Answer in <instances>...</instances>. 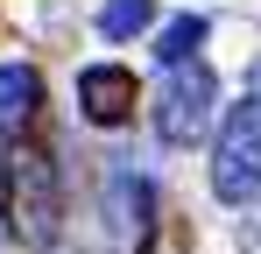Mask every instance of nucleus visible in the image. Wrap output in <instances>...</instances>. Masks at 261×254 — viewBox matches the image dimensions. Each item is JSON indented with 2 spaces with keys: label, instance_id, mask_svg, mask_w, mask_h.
Masks as SVG:
<instances>
[{
  "label": "nucleus",
  "instance_id": "f257e3e1",
  "mask_svg": "<svg viewBox=\"0 0 261 254\" xmlns=\"http://www.w3.org/2000/svg\"><path fill=\"white\" fill-rule=\"evenodd\" d=\"M7 233L21 247H49L64 233V184L43 148H14L7 163Z\"/></svg>",
  "mask_w": 261,
  "mask_h": 254
},
{
  "label": "nucleus",
  "instance_id": "f03ea898",
  "mask_svg": "<svg viewBox=\"0 0 261 254\" xmlns=\"http://www.w3.org/2000/svg\"><path fill=\"white\" fill-rule=\"evenodd\" d=\"M219 113V78L212 64H198V57H176L163 64V85H155V134L170 141V148H191Z\"/></svg>",
  "mask_w": 261,
  "mask_h": 254
},
{
  "label": "nucleus",
  "instance_id": "7ed1b4c3",
  "mask_svg": "<svg viewBox=\"0 0 261 254\" xmlns=\"http://www.w3.org/2000/svg\"><path fill=\"white\" fill-rule=\"evenodd\" d=\"M212 191L219 205H254L261 198V92H247L212 141Z\"/></svg>",
  "mask_w": 261,
  "mask_h": 254
},
{
  "label": "nucleus",
  "instance_id": "20e7f679",
  "mask_svg": "<svg viewBox=\"0 0 261 254\" xmlns=\"http://www.w3.org/2000/svg\"><path fill=\"white\" fill-rule=\"evenodd\" d=\"M78 106H85V120L120 127L134 113V71H120V64H85V71H78Z\"/></svg>",
  "mask_w": 261,
  "mask_h": 254
},
{
  "label": "nucleus",
  "instance_id": "39448f33",
  "mask_svg": "<svg viewBox=\"0 0 261 254\" xmlns=\"http://www.w3.org/2000/svg\"><path fill=\"white\" fill-rule=\"evenodd\" d=\"M43 106V78L29 64H0V127H29Z\"/></svg>",
  "mask_w": 261,
  "mask_h": 254
},
{
  "label": "nucleus",
  "instance_id": "423d86ee",
  "mask_svg": "<svg viewBox=\"0 0 261 254\" xmlns=\"http://www.w3.org/2000/svg\"><path fill=\"white\" fill-rule=\"evenodd\" d=\"M148 21H155V0H106V7H99V36H106V42L141 36Z\"/></svg>",
  "mask_w": 261,
  "mask_h": 254
},
{
  "label": "nucleus",
  "instance_id": "0eeeda50",
  "mask_svg": "<svg viewBox=\"0 0 261 254\" xmlns=\"http://www.w3.org/2000/svg\"><path fill=\"white\" fill-rule=\"evenodd\" d=\"M212 36V29H205V14H176L170 29H163V36H155V57H163V64H176V57H198V42Z\"/></svg>",
  "mask_w": 261,
  "mask_h": 254
}]
</instances>
